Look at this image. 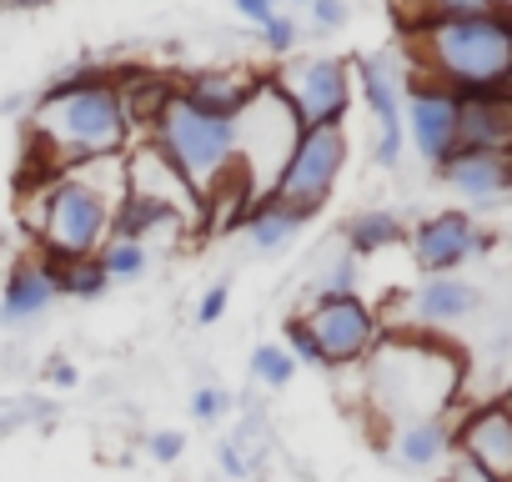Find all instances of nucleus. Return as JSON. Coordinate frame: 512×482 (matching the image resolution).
Returning a JSON list of instances; mask_svg holds the SVG:
<instances>
[{"label":"nucleus","instance_id":"obj_1","mask_svg":"<svg viewBox=\"0 0 512 482\" xmlns=\"http://www.w3.org/2000/svg\"><path fill=\"white\" fill-rule=\"evenodd\" d=\"M131 141H136V131H131V116L116 91V66L81 56L76 66L56 71L31 106L21 186H46L61 171H76V166H91L106 156H126Z\"/></svg>","mask_w":512,"mask_h":482},{"label":"nucleus","instance_id":"obj_2","mask_svg":"<svg viewBox=\"0 0 512 482\" xmlns=\"http://www.w3.org/2000/svg\"><path fill=\"white\" fill-rule=\"evenodd\" d=\"M467 382V357L437 332H382V342L357 367L367 412L387 427L452 417Z\"/></svg>","mask_w":512,"mask_h":482},{"label":"nucleus","instance_id":"obj_3","mask_svg":"<svg viewBox=\"0 0 512 482\" xmlns=\"http://www.w3.org/2000/svg\"><path fill=\"white\" fill-rule=\"evenodd\" d=\"M407 71L447 86L452 96L512 91V21L497 11L447 16L402 36Z\"/></svg>","mask_w":512,"mask_h":482},{"label":"nucleus","instance_id":"obj_4","mask_svg":"<svg viewBox=\"0 0 512 482\" xmlns=\"http://www.w3.org/2000/svg\"><path fill=\"white\" fill-rule=\"evenodd\" d=\"M141 141H151L181 171V181L201 196V206H216L231 191L241 201H251L246 186H241V176H236V126H231V116L196 111L186 96L171 91Z\"/></svg>","mask_w":512,"mask_h":482},{"label":"nucleus","instance_id":"obj_5","mask_svg":"<svg viewBox=\"0 0 512 482\" xmlns=\"http://www.w3.org/2000/svg\"><path fill=\"white\" fill-rule=\"evenodd\" d=\"M126 196V171L121 156L61 171L46 186V231H41V247L36 257L46 262H81L96 257L111 236V216Z\"/></svg>","mask_w":512,"mask_h":482},{"label":"nucleus","instance_id":"obj_6","mask_svg":"<svg viewBox=\"0 0 512 482\" xmlns=\"http://www.w3.org/2000/svg\"><path fill=\"white\" fill-rule=\"evenodd\" d=\"M231 126H236V176H241L251 201H267L277 176L287 171L297 141H302V121L287 106V96L262 76L251 101L231 116Z\"/></svg>","mask_w":512,"mask_h":482},{"label":"nucleus","instance_id":"obj_7","mask_svg":"<svg viewBox=\"0 0 512 482\" xmlns=\"http://www.w3.org/2000/svg\"><path fill=\"white\" fill-rule=\"evenodd\" d=\"M267 81L287 96L302 131L347 126V111H352V96H357L352 91V56H327V51L287 56V61H277V71Z\"/></svg>","mask_w":512,"mask_h":482},{"label":"nucleus","instance_id":"obj_8","mask_svg":"<svg viewBox=\"0 0 512 482\" xmlns=\"http://www.w3.org/2000/svg\"><path fill=\"white\" fill-rule=\"evenodd\" d=\"M347 156H352L347 126H312V131H302L287 171L272 186V201H282L302 221H317V211L332 201V191H337V181L347 171Z\"/></svg>","mask_w":512,"mask_h":482},{"label":"nucleus","instance_id":"obj_9","mask_svg":"<svg viewBox=\"0 0 512 482\" xmlns=\"http://www.w3.org/2000/svg\"><path fill=\"white\" fill-rule=\"evenodd\" d=\"M302 322L307 332L317 337L322 347V362L327 372H357L367 362V352L382 342V312L357 292V297H312L302 307Z\"/></svg>","mask_w":512,"mask_h":482},{"label":"nucleus","instance_id":"obj_10","mask_svg":"<svg viewBox=\"0 0 512 482\" xmlns=\"http://www.w3.org/2000/svg\"><path fill=\"white\" fill-rule=\"evenodd\" d=\"M352 91H362L372 111V166L397 171L407 136H402V91H407V56L402 51H377V56H352Z\"/></svg>","mask_w":512,"mask_h":482},{"label":"nucleus","instance_id":"obj_11","mask_svg":"<svg viewBox=\"0 0 512 482\" xmlns=\"http://www.w3.org/2000/svg\"><path fill=\"white\" fill-rule=\"evenodd\" d=\"M492 241H497V236L482 231V226L472 221V211L447 206V211L422 216V221L407 231V252H412V262H417L422 277H457L472 257H487V252H492Z\"/></svg>","mask_w":512,"mask_h":482},{"label":"nucleus","instance_id":"obj_12","mask_svg":"<svg viewBox=\"0 0 512 482\" xmlns=\"http://www.w3.org/2000/svg\"><path fill=\"white\" fill-rule=\"evenodd\" d=\"M452 457L487 482H512V412L497 397L467 402L452 417Z\"/></svg>","mask_w":512,"mask_h":482},{"label":"nucleus","instance_id":"obj_13","mask_svg":"<svg viewBox=\"0 0 512 482\" xmlns=\"http://www.w3.org/2000/svg\"><path fill=\"white\" fill-rule=\"evenodd\" d=\"M402 136L412 141V151L437 171L452 151H457V96L417 71H407V91H402Z\"/></svg>","mask_w":512,"mask_h":482},{"label":"nucleus","instance_id":"obj_14","mask_svg":"<svg viewBox=\"0 0 512 482\" xmlns=\"http://www.w3.org/2000/svg\"><path fill=\"white\" fill-rule=\"evenodd\" d=\"M121 171H126V196L151 201V206L181 216L186 226H196V216H201V196L181 181V171H176L151 141H131V151L121 156Z\"/></svg>","mask_w":512,"mask_h":482},{"label":"nucleus","instance_id":"obj_15","mask_svg":"<svg viewBox=\"0 0 512 482\" xmlns=\"http://www.w3.org/2000/svg\"><path fill=\"white\" fill-rule=\"evenodd\" d=\"M482 307V292L462 277H422L407 292V322L397 332H442L452 322H467Z\"/></svg>","mask_w":512,"mask_h":482},{"label":"nucleus","instance_id":"obj_16","mask_svg":"<svg viewBox=\"0 0 512 482\" xmlns=\"http://www.w3.org/2000/svg\"><path fill=\"white\" fill-rule=\"evenodd\" d=\"M56 302H61L56 267L46 257H26L0 282V327H26V322L46 317Z\"/></svg>","mask_w":512,"mask_h":482},{"label":"nucleus","instance_id":"obj_17","mask_svg":"<svg viewBox=\"0 0 512 482\" xmlns=\"http://www.w3.org/2000/svg\"><path fill=\"white\" fill-rule=\"evenodd\" d=\"M256 81H262V71H246V66H196L186 76H171L176 96H186L196 111H211V116H236Z\"/></svg>","mask_w":512,"mask_h":482},{"label":"nucleus","instance_id":"obj_18","mask_svg":"<svg viewBox=\"0 0 512 482\" xmlns=\"http://www.w3.org/2000/svg\"><path fill=\"white\" fill-rule=\"evenodd\" d=\"M457 146L512 156V91L457 96Z\"/></svg>","mask_w":512,"mask_h":482},{"label":"nucleus","instance_id":"obj_19","mask_svg":"<svg viewBox=\"0 0 512 482\" xmlns=\"http://www.w3.org/2000/svg\"><path fill=\"white\" fill-rule=\"evenodd\" d=\"M507 161H512V156H502V151H462V146H457V151L437 166V176H442V186L457 191L462 201L487 206V201L507 196Z\"/></svg>","mask_w":512,"mask_h":482},{"label":"nucleus","instance_id":"obj_20","mask_svg":"<svg viewBox=\"0 0 512 482\" xmlns=\"http://www.w3.org/2000/svg\"><path fill=\"white\" fill-rule=\"evenodd\" d=\"M387 452L412 472H432L452 462V417H422V422L387 427Z\"/></svg>","mask_w":512,"mask_h":482},{"label":"nucleus","instance_id":"obj_21","mask_svg":"<svg viewBox=\"0 0 512 482\" xmlns=\"http://www.w3.org/2000/svg\"><path fill=\"white\" fill-rule=\"evenodd\" d=\"M241 226H246V241H251V252L256 257H287L292 247H297V236H302V216L297 211H287L282 201H251V211L241 216Z\"/></svg>","mask_w":512,"mask_h":482},{"label":"nucleus","instance_id":"obj_22","mask_svg":"<svg viewBox=\"0 0 512 482\" xmlns=\"http://www.w3.org/2000/svg\"><path fill=\"white\" fill-rule=\"evenodd\" d=\"M342 247L362 262V257H377V252H392V247H407V221L387 206H362L347 216L342 226Z\"/></svg>","mask_w":512,"mask_h":482},{"label":"nucleus","instance_id":"obj_23","mask_svg":"<svg viewBox=\"0 0 512 482\" xmlns=\"http://www.w3.org/2000/svg\"><path fill=\"white\" fill-rule=\"evenodd\" d=\"M357 277H362V262L342 247H332V257L312 272V287H307V302L312 297H357Z\"/></svg>","mask_w":512,"mask_h":482},{"label":"nucleus","instance_id":"obj_24","mask_svg":"<svg viewBox=\"0 0 512 482\" xmlns=\"http://www.w3.org/2000/svg\"><path fill=\"white\" fill-rule=\"evenodd\" d=\"M56 267V287H61V297H71V302H101L106 292H111V277H106V267L96 262V257H81V262H51Z\"/></svg>","mask_w":512,"mask_h":482},{"label":"nucleus","instance_id":"obj_25","mask_svg":"<svg viewBox=\"0 0 512 482\" xmlns=\"http://www.w3.org/2000/svg\"><path fill=\"white\" fill-rule=\"evenodd\" d=\"M96 262L106 267L111 282H136L151 267V247H141V241H131V236H106V247L96 252Z\"/></svg>","mask_w":512,"mask_h":482},{"label":"nucleus","instance_id":"obj_26","mask_svg":"<svg viewBox=\"0 0 512 482\" xmlns=\"http://www.w3.org/2000/svg\"><path fill=\"white\" fill-rule=\"evenodd\" d=\"M251 377L262 382V387H272V392H282V387H292L297 362H292V352L282 342H262V347L251 352Z\"/></svg>","mask_w":512,"mask_h":482},{"label":"nucleus","instance_id":"obj_27","mask_svg":"<svg viewBox=\"0 0 512 482\" xmlns=\"http://www.w3.org/2000/svg\"><path fill=\"white\" fill-rule=\"evenodd\" d=\"M282 347L292 352V362H297V367H312V372H327V362H322V347H317V337L307 332V322H302V312H292V317H287V327H282Z\"/></svg>","mask_w":512,"mask_h":482},{"label":"nucleus","instance_id":"obj_28","mask_svg":"<svg viewBox=\"0 0 512 482\" xmlns=\"http://www.w3.org/2000/svg\"><path fill=\"white\" fill-rule=\"evenodd\" d=\"M297 41H302V26H297V16H287V11H277V16L262 26V51L277 56V61L297 56Z\"/></svg>","mask_w":512,"mask_h":482},{"label":"nucleus","instance_id":"obj_29","mask_svg":"<svg viewBox=\"0 0 512 482\" xmlns=\"http://www.w3.org/2000/svg\"><path fill=\"white\" fill-rule=\"evenodd\" d=\"M186 407H191V417H196V422H221L226 412H236V397H231V392H221V387H211V382H201V387L191 392V402H186Z\"/></svg>","mask_w":512,"mask_h":482},{"label":"nucleus","instance_id":"obj_30","mask_svg":"<svg viewBox=\"0 0 512 482\" xmlns=\"http://www.w3.org/2000/svg\"><path fill=\"white\" fill-rule=\"evenodd\" d=\"M307 21H312L322 36H337V31L352 21V6H347V0H312V6H307Z\"/></svg>","mask_w":512,"mask_h":482},{"label":"nucleus","instance_id":"obj_31","mask_svg":"<svg viewBox=\"0 0 512 482\" xmlns=\"http://www.w3.org/2000/svg\"><path fill=\"white\" fill-rule=\"evenodd\" d=\"M226 307H231V287H226V282H211V287L196 297V327H216V322L226 317Z\"/></svg>","mask_w":512,"mask_h":482},{"label":"nucleus","instance_id":"obj_32","mask_svg":"<svg viewBox=\"0 0 512 482\" xmlns=\"http://www.w3.org/2000/svg\"><path fill=\"white\" fill-rule=\"evenodd\" d=\"M181 452H186V432H176V427H161V432L146 437V457L151 462H181Z\"/></svg>","mask_w":512,"mask_h":482},{"label":"nucleus","instance_id":"obj_33","mask_svg":"<svg viewBox=\"0 0 512 482\" xmlns=\"http://www.w3.org/2000/svg\"><path fill=\"white\" fill-rule=\"evenodd\" d=\"M216 462H221V472H226L231 482H246V477H251V467H246V457L231 447V437H221V442H216Z\"/></svg>","mask_w":512,"mask_h":482},{"label":"nucleus","instance_id":"obj_34","mask_svg":"<svg viewBox=\"0 0 512 482\" xmlns=\"http://www.w3.org/2000/svg\"><path fill=\"white\" fill-rule=\"evenodd\" d=\"M231 11H236L241 21H251L256 31H262V26L277 16V6H272V0H231Z\"/></svg>","mask_w":512,"mask_h":482},{"label":"nucleus","instance_id":"obj_35","mask_svg":"<svg viewBox=\"0 0 512 482\" xmlns=\"http://www.w3.org/2000/svg\"><path fill=\"white\" fill-rule=\"evenodd\" d=\"M46 377H51V387H76V382H81V372H76L66 357H56V362L46 367Z\"/></svg>","mask_w":512,"mask_h":482},{"label":"nucleus","instance_id":"obj_36","mask_svg":"<svg viewBox=\"0 0 512 482\" xmlns=\"http://www.w3.org/2000/svg\"><path fill=\"white\" fill-rule=\"evenodd\" d=\"M437 482H487V477H482V472H472L467 462H457V457H452V472H442Z\"/></svg>","mask_w":512,"mask_h":482},{"label":"nucleus","instance_id":"obj_37","mask_svg":"<svg viewBox=\"0 0 512 482\" xmlns=\"http://www.w3.org/2000/svg\"><path fill=\"white\" fill-rule=\"evenodd\" d=\"M51 0H0V11H46Z\"/></svg>","mask_w":512,"mask_h":482},{"label":"nucleus","instance_id":"obj_38","mask_svg":"<svg viewBox=\"0 0 512 482\" xmlns=\"http://www.w3.org/2000/svg\"><path fill=\"white\" fill-rule=\"evenodd\" d=\"M487 11H497V16H507V21H512V0H487Z\"/></svg>","mask_w":512,"mask_h":482},{"label":"nucleus","instance_id":"obj_39","mask_svg":"<svg viewBox=\"0 0 512 482\" xmlns=\"http://www.w3.org/2000/svg\"><path fill=\"white\" fill-rule=\"evenodd\" d=\"M11 427H16V417H0V437H6Z\"/></svg>","mask_w":512,"mask_h":482},{"label":"nucleus","instance_id":"obj_40","mask_svg":"<svg viewBox=\"0 0 512 482\" xmlns=\"http://www.w3.org/2000/svg\"><path fill=\"white\" fill-rule=\"evenodd\" d=\"M497 402H502V407H507V412H512V387H507V392H502V397H497Z\"/></svg>","mask_w":512,"mask_h":482},{"label":"nucleus","instance_id":"obj_41","mask_svg":"<svg viewBox=\"0 0 512 482\" xmlns=\"http://www.w3.org/2000/svg\"><path fill=\"white\" fill-rule=\"evenodd\" d=\"M287 6H297V11H307V6H312V0H287Z\"/></svg>","mask_w":512,"mask_h":482},{"label":"nucleus","instance_id":"obj_42","mask_svg":"<svg viewBox=\"0 0 512 482\" xmlns=\"http://www.w3.org/2000/svg\"><path fill=\"white\" fill-rule=\"evenodd\" d=\"M507 196H512V161H507Z\"/></svg>","mask_w":512,"mask_h":482},{"label":"nucleus","instance_id":"obj_43","mask_svg":"<svg viewBox=\"0 0 512 482\" xmlns=\"http://www.w3.org/2000/svg\"><path fill=\"white\" fill-rule=\"evenodd\" d=\"M272 6H282V0H272Z\"/></svg>","mask_w":512,"mask_h":482}]
</instances>
